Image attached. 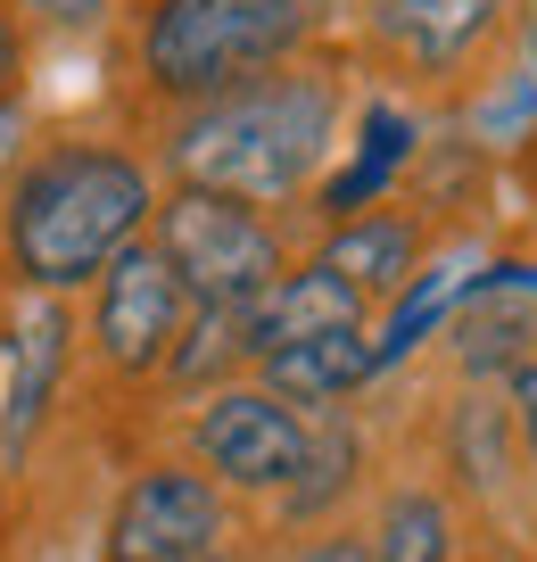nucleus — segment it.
<instances>
[{"instance_id": "nucleus-6", "label": "nucleus", "mask_w": 537, "mask_h": 562, "mask_svg": "<svg viewBox=\"0 0 537 562\" xmlns=\"http://www.w3.org/2000/svg\"><path fill=\"white\" fill-rule=\"evenodd\" d=\"M191 463L215 480L224 496H281L306 463L314 422L298 405H281L265 381H224L191 405Z\"/></svg>"}, {"instance_id": "nucleus-24", "label": "nucleus", "mask_w": 537, "mask_h": 562, "mask_svg": "<svg viewBox=\"0 0 537 562\" xmlns=\"http://www.w3.org/2000/svg\"><path fill=\"white\" fill-rule=\"evenodd\" d=\"M529 75H537V0H529Z\"/></svg>"}, {"instance_id": "nucleus-1", "label": "nucleus", "mask_w": 537, "mask_h": 562, "mask_svg": "<svg viewBox=\"0 0 537 562\" xmlns=\"http://www.w3.org/2000/svg\"><path fill=\"white\" fill-rule=\"evenodd\" d=\"M157 224V182L116 140H51L0 191V257L18 290H83Z\"/></svg>"}, {"instance_id": "nucleus-11", "label": "nucleus", "mask_w": 537, "mask_h": 562, "mask_svg": "<svg viewBox=\"0 0 537 562\" xmlns=\"http://www.w3.org/2000/svg\"><path fill=\"white\" fill-rule=\"evenodd\" d=\"M504 0H372V34L422 75H447L463 67L471 50L488 42Z\"/></svg>"}, {"instance_id": "nucleus-23", "label": "nucleus", "mask_w": 537, "mask_h": 562, "mask_svg": "<svg viewBox=\"0 0 537 562\" xmlns=\"http://www.w3.org/2000/svg\"><path fill=\"white\" fill-rule=\"evenodd\" d=\"M9 75H18V18H9V0H0V100H9Z\"/></svg>"}, {"instance_id": "nucleus-4", "label": "nucleus", "mask_w": 537, "mask_h": 562, "mask_svg": "<svg viewBox=\"0 0 537 562\" xmlns=\"http://www.w3.org/2000/svg\"><path fill=\"white\" fill-rule=\"evenodd\" d=\"M257 529L240 521V496H224L199 463H141L100 521V562H248Z\"/></svg>"}, {"instance_id": "nucleus-21", "label": "nucleus", "mask_w": 537, "mask_h": 562, "mask_svg": "<svg viewBox=\"0 0 537 562\" xmlns=\"http://www.w3.org/2000/svg\"><path fill=\"white\" fill-rule=\"evenodd\" d=\"M18 9L42 25V34H91V25L108 18V0H18Z\"/></svg>"}, {"instance_id": "nucleus-17", "label": "nucleus", "mask_w": 537, "mask_h": 562, "mask_svg": "<svg viewBox=\"0 0 537 562\" xmlns=\"http://www.w3.org/2000/svg\"><path fill=\"white\" fill-rule=\"evenodd\" d=\"M513 405L496 397V389H471V397L447 405V472L455 488L471 496H496L504 480H513Z\"/></svg>"}, {"instance_id": "nucleus-22", "label": "nucleus", "mask_w": 537, "mask_h": 562, "mask_svg": "<svg viewBox=\"0 0 537 562\" xmlns=\"http://www.w3.org/2000/svg\"><path fill=\"white\" fill-rule=\"evenodd\" d=\"M504 405H513V430H521V456L537 463V364H521L504 381Z\"/></svg>"}, {"instance_id": "nucleus-20", "label": "nucleus", "mask_w": 537, "mask_h": 562, "mask_svg": "<svg viewBox=\"0 0 537 562\" xmlns=\"http://www.w3.org/2000/svg\"><path fill=\"white\" fill-rule=\"evenodd\" d=\"M281 562H372V538H365V529H339V521H331V529H314V538H298Z\"/></svg>"}, {"instance_id": "nucleus-9", "label": "nucleus", "mask_w": 537, "mask_h": 562, "mask_svg": "<svg viewBox=\"0 0 537 562\" xmlns=\"http://www.w3.org/2000/svg\"><path fill=\"white\" fill-rule=\"evenodd\" d=\"M365 290L339 281L323 257L290 265V273L248 306V356H281V348H306V339H331V331H365Z\"/></svg>"}, {"instance_id": "nucleus-5", "label": "nucleus", "mask_w": 537, "mask_h": 562, "mask_svg": "<svg viewBox=\"0 0 537 562\" xmlns=\"http://www.w3.org/2000/svg\"><path fill=\"white\" fill-rule=\"evenodd\" d=\"M149 240L166 248V265L182 273L191 306H257L265 290L290 273L273 215L240 207V199H224V191H191V182H174V191L157 199Z\"/></svg>"}, {"instance_id": "nucleus-12", "label": "nucleus", "mask_w": 537, "mask_h": 562, "mask_svg": "<svg viewBox=\"0 0 537 562\" xmlns=\"http://www.w3.org/2000/svg\"><path fill=\"white\" fill-rule=\"evenodd\" d=\"M306 422H314L306 463H298V480L273 496V521H281V529H331V513L365 488V430L347 422V405L306 414Z\"/></svg>"}, {"instance_id": "nucleus-15", "label": "nucleus", "mask_w": 537, "mask_h": 562, "mask_svg": "<svg viewBox=\"0 0 537 562\" xmlns=\"http://www.w3.org/2000/svg\"><path fill=\"white\" fill-rule=\"evenodd\" d=\"M521 364H537V315L521 299H463L455 306V372L463 381H513Z\"/></svg>"}, {"instance_id": "nucleus-13", "label": "nucleus", "mask_w": 537, "mask_h": 562, "mask_svg": "<svg viewBox=\"0 0 537 562\" xmlns=\"http://www.w3.org/2000/svg\"><path fill=\"white\" fill-rule=\"evenodd\" d=\"M257 381L273 389L281 405H298V414H331V405H347L365 381H381L372 331H331V339H306V348L257 356Z\"/></svg>"}, {"instance_id": "nucleus-2", "label": "nucleus", "mask_w": 537, "mask_h": 562, "mask_svg": "<svg viewBox=\"0 0 537 562\" xmlns=\"http://www.w3.org/2000/svg\"><path fill=\"white\" fill-rule=\"evenodd\" d=\"M331 124H339L331 67H273L208 108H182L166 133V166L191 191H224L240 207L273 215L323 175Z\"/></svg>"}, {"instance_id": "nucleus-10", "label": "nucleus", "mask_w": 537, "mask_h": 562, "mask_svg": "<svg viewBox=\"0 0 537 562\" xmlns=\"http://www.w3.org/2000/svg\"><path fill=\"white\" fill-rule=\"evenodd\" d=\"M414 149H422V124L405 116V108L372 100L365 116H356V158H347L331 182H314V215H331V224L372 215L389 191H398V175L414 166Z\"/></svg>"}, {"instance_id": "nucleus-14", "label": "nucleus", "mask_w": 537, "mask_h": 562, "mask_svg": "<svg viewBox=\"0 0 537 562\" xmlns=\"http://www.w3.org/2000/svg\"><path fill=\"white\" fill-rule=\"evenodd\" d=\"M323 265L339 281H356L365 299H405V290L422 281V224L398 215V207H372V215H356V224H331Z\"/></svg>"}, {"instance_id": "nucleus-3", "label": "nucleus", "mask_w": 537, "mask_h": 562, "mask_svg": "<svg viewBox=\"0 0 537 562\" xmlns=\"http://www.w3.org/2000/svg\"><path fill=\"white\" fill-rule=\"evenodd\" d=\"M298 34H306V0H149L133 34V75L166 108H208L290 67Z\"/></svg>"}, {"instance_id": "nucleus-7", "label": "nucleus", "mask_w": 537, "mask_h": 562, "mask_svg": "<svg viewBox=\"0 0 537 562\" xmlns=\"http://www.w3.org/2000/svg\"><path fill=\"white\" fill-rule=\"evenodd\" d=\"M191 323V290L166 265V248L141 232L100 281H91V356H100L116 381H166L174 339Z\"/></svg>"}, {"instance_id": "nucleus-16", "label": "nucleus", "mask_w": 537, "mask_h": 562, "mask_svg": "<svg viewBox=\"0 0 537 562\" xmlns=\"http://www.w3.org/2000/svg\"><path fill=\"white\" fill-rule=\"evenodd\" d=\"M372 562H455V538H463V521H455V496L430 488V480H405V488L381 496V513H372Z\"/></svg>"}, {"instance_id": "nucleus-18", "label": "nucleus", "mask_w": 537, "mask_h": 562, "mask_svg": "<svg viewBox=\"0 0 537 562\" xmlns=\"http://www.w3.org/2000/svg\"><path fill=\"white\" fill-rule=\"evenodd\" d=\"M240 364H257V356H248V306H191V323H182V339H174L166 389L208 397V389H224Z\"/></svg>"}, {"instance_id": "nucleus-8", "label": "nucleus", "mask_w": 537, "mask_h": 562, "mask_svg": "<svg viewBox=\"0 0 537 562\" xmlns=\"http://www.w3.org/2000/svg\"><path fill=\"white\" fill-rule=\"evenodd\" d=\"M67 356H75V306L51 290H18V306L0 323V472L9 480H25L42 430H51Z\"/></svg>"}, {"instance_id": "nucleus-19", "label": "nucleus", "mask_w": 537, "mask_h": 562, "mask_svg": "<svg viewBox=\"0 0 537 562\" xmlns=\"http://www.w3.org/2000/svg\"><path fill=\"white\" fill-rule=\"evenodd\" d=\"M455 306H463V281H455L447 265H430V273H422L414 290H405V299H398V315L381 323V339H372V364H381V372H398L405 356H414L422 339H430L438 323L455 315Z\"/></svg>"}]
</instances>
